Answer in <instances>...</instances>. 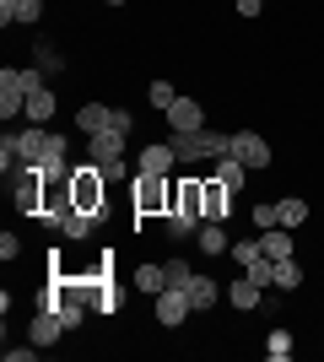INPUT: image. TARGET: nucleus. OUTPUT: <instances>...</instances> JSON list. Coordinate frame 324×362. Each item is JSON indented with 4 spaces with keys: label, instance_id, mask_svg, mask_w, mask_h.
Returning a JSON list of instances; mask_svg holds the SVG:
<instances>
[{
    "label": "nucleus",
    "instance_id": "f257e3e1",
    "mask_svg": "<svg viewBox=\"0 0 324 362\" xmlns=\"http://www.w3.org/2000/svg\"><path fill=\"white\" fill-rule=\"evenodd\" d=\"M65 151L71 141L44 130V124H32V130H16V157H22V173H71L65 168ZM16 173V179H22Z\"/></svg>",
    "mask_w": 324,
    "mask_h": 362
},
{
    "label": "nucleus",
    "instance_id": "f03ea898",
    "mask_svg": "<svg viewBox=\"0 0 324 362\" xmlns=\"http://www.w3.org/2000/svg\"><path fill=\"white\" fill-rule=\"evenodd\" d=\"M168 146L179 151V163H216L227 157L232 136L227 130H168Z\"/></svg>",
    "mask_w": 324,
    "mask_h": 362
},
{
    "label": "nucleus",
    "instance_id": "7ed1b4c3",
    "mask_svg": "<svg viewBox=\"0 0 324 362\" xmlns=\"http://www.w3.org/2000/svg\"><path fill=\"white\" fill-rule=\"evenodd\" d=\"M130 200H136V216H168L173 211V173H140L130 184Z\"/></svg>",
    "mask_w": 324,
    "mask_h": 362
},
{
    "label": "nucleus",
    "instance_id": "20e7f679",
    "mask_svg": "<svg viewBox=\"0 0 324 362\" xmlns=\"http://www.w3.org/2000/svg\"><path fill=\"white\" fill-rule=\"evenodd\" d=\"M103 195H108V179H103V168H97V163L71 168V200H76V211L103 216Z\"/></svg>",
    "mask_w": 324,
    "mask_h": 362
},
{
    "label": "nucleus",
    "instance_id": "39448f33",
    "mask_svg": "<svg viewBox=\"0 0 324 362\" xmlns=\"http://www.w3.org/2000/svg\"><path fill=\"white\" fill-rule=\"evenodd\" d=\"M232 157L248 168V173H260V168H270V141L260 136V130H232Z\"/></svg>",
    "mask_w": 324,
    "mask_h": 362
},
{
    "label": "nucleus",
    "instance_id": "423d86ee",
    "mask_svg": "<svg viewBox=\"0 0 324 362\" xmlns=\"http://www.w3.org/2000/svg\"><path fill=\"white\" fill-rule=\"evenodd\" d=\"M16 114H28V87H22V71H0V119L11 124Z\"/></svg>",
    "mask_w": 324,
    "mask_h": 362
},
{
    "label": "nucleus",
    "instance_id": "0eeeda50",
    "mask_svg": "<svg viewBox=\"0 0 324 362\" xmlns=\"http://www.w3.org/2000/svg\"><path fill=\"white\" fill-rule=\"evenodd\" d=\"M184 314H195L189 308V287H162L157 292V325H184Z\"/></svg>",
    "mask_w": 324,
    "mask_h": 362
},
{
    "label": "nucleus",
    "instance_id": "6e6552de",
    "mask_svg": "<svg viewBox=\"0 0 324 362\" xmlns=\"http://www.w3.org/2000/svg\"><path fill=\"white\" fill-rule=\"evenodd\" d=\"M173 211L205 216V179H173Z\"/></svg>",
    "mask_w": 324,
    "mask_h": 362
},
{
    "label": "nucleus",
    "instance_id": "1a4fd4ad",
    "mask_svg": "<svg viewBox=\"0 0 324 362\" xmlns=\"http://www.w3.org/2000/svg\"><path fill=\"white\" fill-rule=\"evenodd\" d=\"M11 206L22 216H38V206H44V173H22V184L11 189Z\"/></svg>",
    "mask_w": 324,
    "mask_h": 362
},
{
    "label": "nucleus",
    "instance_id": "9d476101",
    "mask_svg": "<svg viewBox=\"0 0 324 362\" xmlns=\"http://www.w3.org/2000/svg\"><path fill=\"white\" fill-rule=\"evenodd\" d=\"M28 335H32V346H54V341H60L65 335V319L54 314V308H38V314H32V325H28Z\"/></svg>",
    "mask_w": 324,
    "mask_h": 362
},
{
    "label": "nucleus",
    "instance_id": "9b49d317",
    "mask_svg": "<svg viewBox=\"0 0 324 362\" xmlns=\"http://www.w3.org/2000/svg\"><path fill=\"white\" fill-rule=\"evenodd\" d=\"M168 130H205V108L195 98H173L168 108Z\"/></svg>",
    "mask_w": 324,
    "mask_h": 362
},
{
    "label": "nucleus",
    "instance_id": "f8f14e48",
    "mask_svg": "<svg viewBox=\"0 0 324 362\" xmlns=\"http://www.w3.org/2000/svg\"><path fill=\"white\" fill-rule=\"evenodd\" d=\"M76 130H81L87 141L103 136V130H114V108H103V103H81V108H76Z\"/></svg>",
    "mask_w": 324,
    "mask_h": 362
},
{
    "label": "nucleus",
    "instance_id": "ddd939ff",
    "mask_svg": "<svg viewBox=\"0 0 324 362\" xmlns=\"http://www.w3.org/2000/svg\"><path fill=\"white\" fill-rule=\"evenodd\" d=\"M227 216H232V189L211 173L205 179V222H227Z\"/></svg>",
    "mask_w": 324,
    "mask_h": 362
},
{
    "label": "nucleus",
    "instance_id": "4468645a",
    "mask_svg": "<svg viewBox=\"0 0 324 362\" xmlns=\"http://www.w3.org/2000/svg\"><path fill=\"white\" fill-rule=\"evenodd\" d=\"M38 16H44V0H0V28H11V22L32 28Z\"/></svg>",
    "mask_w": 324,
    "mask_h": 362
},
{
    "label": "nucleus",
    "instance_id": "2eb2a0df",
    "mask_svg": "<svg viewBox=\"0 0 324 362\" xmlns=\"http://www.w3.org/2000/svg\"><path fill=\"white\" fill-rule=\"evenodd\" d=\"M173 163H179V151H173L168 141H157V146H140V168L136 173H173Z\"/></svg>",
    "mask_w": 324,
    "mask_h": 362
},
{
    "label": "nucleus",
    "instance_id": "dca6fc26",
    "mask_svg": "<svg viewBox=\"0 0 324 362\" xmlns=\"http://www.w3.org/2000/svg\"><path fill=\"white\" fill-rule=\"evenodd\" d=\"M195 249H200L205 259H216V255H227L232 243H227V222H205L200 233H195Z\"/></svg>",
    "mask_w": 324,
    "mask_h": 362
},
{
    "label": "nucleus",
    "instance_id": "f3484780",
    "mask_svg": "<svg viewBox=\"0 0 324 362\" xmlns=\"http://www.w3.org/2000/svg\"><path fill=\"white\" fill-rule=\"evenodd\" d=\"M87 146H92V163L97 168H103V163H119V157H124V130H103V136H92Z\"/></svg>",
    "mask_w": 324,
    "mask_h": 362
},
{
    "label": "nucleus",
    "instance_id": "a211bd4d",
    "mask_svg": "<svg viewBox=\"0 0 324 362\" xmlns=\"http://www.w3.org/2000/svg\"><path fill=\"white\" fill-rule=\"evenodd\" d=\"M260 255L265 259H287L292 255V233H287V227H260Z\"/></svg>",
    "mask_w": 324,
    "mask_h": 362
},
{
    "label": "nucleus",
    "instance_id": "6ab92c4d",
    "mask_svg": "<svg viewBox=\"0 0 324 362\" xmlns=\"http://www.w3.org/2000/svg\"><path fill=\"white\" fill-rule=\"evenodd\" d=\"M216 303H222V287H216L211 276H195V281H189V308L205 314V308H216Z\"/></svg>",
    "mask_w": 324,
    "mask_h": 362
},
{
    "label": "nucleus",
    "instance_id": "aec40b11",
    "mask_svg": "<svg viewBox=\"0 0 324 362\" xmlns=\"http://www.w3.org/2000/svg\"><path fill=\"white\" fill-rule=\"evenodd\" d=\"M308 200H297V195H287V200H276V227H287V233H292V227H303L308 222Z\"/></svg>",
    "mask_w": 324,
    "mask_h": 362
},
{
    "label": "nucleus",
    "instance_id": "412c9836",
    "mask_svg": "<svg viewBox=\"0 0 324 362\" xmlns=\"http://www.w3.org/2000/svg\"><path fill=\"white\" fill-rule=\"evenodd\" d=\"M227 303H232V308H244V314H248V308H260V303H265V287H254L248 276H238V281H232V287H227Z\"/></svg>",
    "mask_w": 324,
    "mask_h": 362
},
{
    "label": "nucleus",
    "instance_id": "4be33fe9",
    "mask_svg": "<svg viewBox=\"0 0 324 362\" xmlns=\"http://www.w3.org/2000/svg\"><path fill=\"white\" fill-rule=\"evenodd\" d=\"M28 119H32V124H49V119H54V87L28 92Z\"/></svg>",
    "mask_w": 324,
    "mask_h": 362
},
{
    "label": "nucleus",
    "instance_id": "5701e85b",
    "mask_svg": "<svg viewBox=\"0 0 324 362\" xmlns=\"http://www.w3.org/2000/svg\"><path fill=\"white\" fill-rule=\"evenodd\" d=\"M216 179H222V184L232 189V195H238V189H244V179H248V168H244V163H238V157L227 151V157H216Z\"/></svg>",
    "mask_w": 324,
    "mask_h": 362
},
{
    "label": "nucleus",
    "instance_id": "b1692460",
    "mask_svg": "<svg viewBox=\"0 0 324 362\" xmlns=\"http://www.w3.org/2000/svg\"><path fill=\"white\" fill-rule=\"evenodd\" d=\"M97 222H103V216H92V211H71V216H65V222H60V233H65V238H92V227Z\"/></svg>",
    "mask_w": 324,
    "mask_h": 362
},
{
    "label": "nucleus",
    "instance_id": "393cba45",
    "mask_svg": "<svg viewBox=\"0 0 324 362\" xmlns=\"http://www.w3.org/2000/svg\"><path fill=\"white\" fill-rule=\"evenodd\" d=\"M32 65H38V71H54V76H60L65 71V54H60V49H54V44H44V38H38V44H32Z\"/></svg>",
    "mask_w": 324,
    "mask_h": 362
},
{
    "label": "nucleus",
    "instance_id": "a878e982",
    "mask_svg": "<svg viewBox=\"0 0 324 362\" xmlns=\"http://www.w3.org/2000/svg\"><path fill=\"white\" fill-rule=\"evenodd\" d=\"M162 287H168V265H140L136 271V292H152L157 298Z\"/></svg>",
    "mask_w": 324,
    "mask_h": 362
},
{
    "label": "nucleus",
    "instance_id": "bb28decb",
    "mask_svg": "<svg viewBox=\"0 0 324 362\" xmlns=\"http://www.w3.org/2000/svg\"><path fill=\"white\" fill-rule=\"evenodd\" d=\"M205 227V216H189V211H168V238H195Z\"/></svg>",
    "mask_w": 324,
    "mask_h": 362
},
{
    "label": "nucleus",
    "instance_id": "cd10ccee",
    "mask_svg": "<svg viewBox=\"0 0 324 362\" xmlns=\"http://www.w3.org/2000/svg\"><path fill=\"white\" fill-rule=\"evenodd\" d=\"M276 287H281V292H297V287H303V265H297L292 255L276 259Z\"/></svg>",
    "mask_w": 324,
    "mask_h": 362
},
{
    "label": "nucleus",
    "instance_id": "c85d7f7f",
    "mask_svg": "<svg viewBox=\"0 0 324 362\" xmlns=\"http://www.w3.org/2000/svg\"><path fill=\"white\" fill-rule=\"evenodd\" d=\"M265 357H270V362L292 357V330H270V335H265Z\"/></svg>",
    "mask_w": 324,
    "mask_h": 362
},
{
    "label": "nucleus",
    "instance_id": "c756f323",
    "mask_svg": "<svg viewBox=\"0 0 324 362\" xmlns=\"http://www.w3.org/2000/svg\"><path fill=\"white\" fill-rule=\"evenodd\" d=\"M146 98H152V108H162V114H168L179 92H173V81H152V87H146Z\"/></svg>",
    "mask_w": 324,
    "mask_h": 362
},
{
    "label": "nucleus",
    "instance_id": "7c9ffc66",
    "mask_svg": "<svg viewBox=\"0 0 324 362\" xmlns=\"http://www.w3.org/2000/svg\"><path fill=\"white\" fill-rule=\"evenodd\" d=\"M195 271H189V259H168V287H189Z\"/></svg>",
    "mask_w": 324,
    "mask_h": 362
},
{
    "label": "nucleus",
    "instance_id": "2f4dec72",
    "mask_svg": "<svg viewBox=\"0 0 324 362\" xmlns=\"http://www.w3.org/2000/svg\"><path fill=\"white\" fill-rule=\"evenodd\" d=\"M232 259H238V265L260 259V238H244V243H232Z\"/></svg>",
    "mask_w": 324,
    "mask_h": 362
},
{
    "label": "nucleus",
    "instance_id": "473e14b6",
    "mask_svg": "<svg viewBox=\"0 0 324 362\" xmlns=\"http://www.w3.org/2000/svg\"><path fill=\"white\" fill-rule=\"evenodd\" d=\"M44 346H6V362H32Z\"/></svg>",
    "mask_w": 324,
    "mask_h": 362
},
{
    "label": "nucleus",
    "instance_id": "72a5a7b5",
    "mask_svg": "<svg viewBox=\"0 0 324 362\" xmlns=\"http://www.w3.org/2000/svg\"><path fill=\"white\" fill-rule=\"evenodd\" d=\"M103 179H108V184H119V179H130V168H124V157H119V163H103Z\"/></svg>",
    "mask_w": 324,
    "mask_h": 362
},
{
    "label": "nucleus",
    "instance_id": "f704fd0d",
    "mask_svg": "<svg viewBox=\"0 0 324 362\" xmlns=\"http://www.w3.org/2000/svg\"><path fill=\"white\" fill-rule=\"evenodd\" d=\"M254 222H260V227H276V206H270V200H265V206H254Z\"/></svg>",
    "mask_w": 324,
    "mask_h": 362
},
{
    "label": "nucleus",
    "instance_id": "c9c22d12",
    "mask_svg": "<svg viewBox=\"0 0 324 362\" xmlns=\"http://www.w3.org/2000/svg\"><path fill=\"white\" fill-rule=\"evenodd\" d=\"M22 255V243H16V233H6V238H0V259H16Z\"/></svg>",
    "mask_w": 324,
    "mask_h": 362
},
{
    "label": "nucleus",
    "instance_id": "e433bc0d",
    "mask_svg": "<svg viewBox=\"0 0 324 362\" xmlns=\"http://www.w3.org/2000/svg\"><path fill=\"white\" fill-rule=\"evenodd\" d=\"M238 11H244V16H260V11H265V0H238Z\"/></svg>",
    "mask_w": 324,
    "mask_h": 362
},
{
    "label": "nucleus",
    "instance_id": "4c0bfd02",
    "mask_svg": "<svg viewBox=\"0 0 324 362\" xmlns=\"http://www.w3.org/2000/svg\"><path fill=\"white\" fill-rule=\"evenodd\" d=\"M103 6H124V0H103Z\"/></svg>",
    "mask_w": 324,
    "mask_h": 362
}]
</instances>
